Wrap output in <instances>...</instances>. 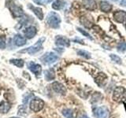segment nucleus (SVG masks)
Here are the masks:
<instances>
[{
	"label": "nucleus",
	"instance_id": "nucleus-5",
	"mask_svg": "<svg viewBox=\"0 0 126 118\" xmlns=\"http://www.w3.org/2000/svg\"><path fill=\"white\" fill-rule=\"evenodd\" d=\"M44 41H45V38L44 37L40 38L33 46H31L29 47H28V48L25 50V52H27L28 54H32V55L35 54V53H37L38 51H39L42 49L43 43Z\"/></svg>",
	"mask_w": 126,
	"mask_h": 118
},
{
	"label": "nucleus",
	"instance_id": "nucleus-9",
	"mask_svg": "<svg viewBox=\"0 0 126 118\" xmlns=\"http://www.w3.org/2000/svg\"><path fill=\"white\" fill-rule=\"evenodd\" d=\"M107 76L104 73H99L95 77V83L99 87H103L106 85V82H107Z\"/></svg>",
	"mask_w": 126,
	"mask_h": 118
},
{
	"label": "nucleus",
	"instance_id": "nucleus-19",
	"mask_svg": "<svg viewBox=\"0 0 126 118\" xmlns=\"http://www.w3.org/2000/svg\"><path fill=\"white\" fill-rule=\"evenodd\" d=\"M90 17H85V16H84V17H82L80 18V22L82 23V25H84L87 28H92V26L93 25V22H92V19L90 20Z\"/></svg>",
	"mask_w": 126,
	"mask_h": 118
},
{
	"label": "nucleus",
	"instance_id": "nucleus-14",
	"mask_svg": "<svg viewBox=\"0 0 126 118\" xmlns=\"http://www.w3.org/2000/svg\"><path fill=\"white\" fill-rule=\"evenodd\" d=\"M83 5L88 10H96L97 5L94 0H82Z\"/></svg>",
	"mask_w": 126,
	"mask_h": 118
},
{
	"label": "nucleus",
	"instance_id": "nucleus-21",
	"mask_svg": "<svg viewBox=\"0 0 126 118\" xmlns=\"http://www.w3.org/2000/svg\"><path fill=\"white\" fill-rule=\"evenodd\" d=\"M55 77V75H54V72L52 69H50V70H47L45 71V78L47 80H54Z\"/></svg>",
	"mask_w": 126,
	"mask_h": 118
},
{
	"label": "nucleus",
	"instance_id": "nucleus-28",
	"mask_svg": "<svg viewBox=\"0 0 126 118\" xmlns=\"http://www.w3.org/2000/svg\"><path fill=\"white\" fill-rule=\"evenodd\" d=\"M77 30L80 31V32L82 34V35H84V36H86V37H88V38H89V39H92V36L90 35V34L89 33H88L87 31H84L83 29H81L80 28H77Z\"/></svg>",
	"mask_w": 126,
	"mask_h": 118
},
{
	"label": "nucleus",
	"instance_id": "nucleus-29",
	"mask_svg": "<svg viewBox=\"0 0 126 118\" xmlns=\"http://www.w3.org/2000/svg\"><path fill=\"white\" fill-rule=\"evenodd\" d=\"M117 48H118V50H119V51H124V50H126V43H120V44L118 45Z\"/></svg>",
	"mask_w": 126,
	"mask_h": 118
},
{
	"label": "nucleus",
	"instance_id": "nucleus-6",
	"mask_svg": "<svg viewBox=\"0 0 126 118\" xmlns=\"http://www.w3.org/2000/svg\"><path fill=\"white\" fill-rule=\"evenodd\" d=\"M94 115L97 118H109V109L106 106H98L94 109Z\"/></svg>",
	"mask_w": 126,
	"mask_h": 118
},
{
	"label": "nucleus",
	"instance_id": "nucleus-22",
	"mask_svg": "<svg viewBox=\"0 0 126 118\" xmlns=\"http://www.w3.org/2000/svg\"><path fill=\"white\" fill-rule=\"evenodd\" d=\"M62 114L66 118H73V112L71 109H65L62 111Z\"/></svg>",
	"mask_w": 126,
	"mask_h": 118
},
{
	"label": "nucleus",
	"instance_id": "nucleus-13",
	"mask_svg": "<svg viewBox=\"0 0 126 118\" xmlns=\"http://www.w3.org/2000/svg\"><path fill=\"white\" fill-rule=\"evenodd\" d=\"M24 33L27 39H32L35 37V35L37 33V29L34 26H29L25 29L24 31Z\"/></svg>",
	"mask_w": 126,
	"mask_h": 118
},
{
	"label": "nucleus",
	"instance_id": "nucleus-1",
	"mask_svg": "<svg viewBox=\"0 0 126 118\" xmlns=\"http://www.w3.org/2000/svg\"><path fill=\"white\" fill-rule=\"evenodd\" d=\"M112 98L114 102H117V103L125 102L126 101V89L121 86L117 87L113 90Z\"/></svg>",
	"mask_w": 126,
	"mask_h": 118
},
{
	"label": "nucleus",
	"instance_id": "nucleus-4",
	"mask_svg": "<svg viewBox=\"0 0 126 118\" xmlns=\"http://www.w3.org/2000/svg\"><path fill=\"white\" fill-rule=\"evenodd\" d=\"M43 107H44V102L39 98H34L30 102V109L35 113L39 112Z\"/></svg>",
	"mask_w": 126,
	"mask_h": 118
},
{
	"label": "nucleus",
	"instance_id": "nucleus-20",
	"mask_svg": "<svg viewBox=\"0 0 126 118\" xmlns=\"http://www.w3.org/2000/svg\"><path fill=\"white\" fill-rule=\"evenodd\" d=\"M10 61L11 64L16 65L17 67H19V68H22L24 65H25V61L22 59H11Z\"/></svg>",
	"mask_w": 126,
	"mask_h": 118
},
{
	"label": "nucleus",
	"instance_id": "nucleus-32",
	"mask_svg": "<svg viewBox=\"0 0 126 118\" xmlns=\"http://www.w3.org/2000/svg\"><path fill=\"white\" fill-rule=\"evenodd\" d=\"M10 118H18V117H10Z\"/></svg>",
	"mask_w": 126,
	"mask_h": 118
},
{
	"label": "nucleus",
	"instance_id": "nucleus-16",
	"mask_svg": "<svg viewBox=\"0 0 126 118\" xmlns=\"http://www.w3.org/2000/svg\"><path fill=\"white\" fill-rule=\"evenodd\" d=\"M14 43L16 46H22L26 44V39L23 37L20 34H17L14 37Z\"/></svg>",
	"mask_w": 126,
	"mask_h": 118
},
{
	"label": "nucleus",
	"instance_id": "nucleus-11",
	"mask_svg": "<svg viewBox=\"0 0 126 118\" xmlns=\"http://www.w3.org/2000/svg\"><path fill=\"white\" fill-rule=\"evenodd\" d=\"M69 39H67L62 35H58L55 38V44L57 46H69Z\"/></svg>",
	"mask_w": 126,
	"mask_h": 118
},
{
	"label": "nucleus",
	"instance_id": "nucleus-26",
	"mask_svg": "<svg viewBox=\"0 0 126 118\" xmlns=\"http://www.w3.org/2000/svg\"><path fill=\"white\" fill-rule=\"evenodd\" d=\"M110 58L112 59V61L117 63V64H121V58L119 56H117V55L110 54Z\"/></svg>",
	"mask_w": 126,
	"mask_h": 118
},
{
	"label": "nucleus",
	"instance_id": "nucleus-24",
	"mask_svg": "<svg viewBox=\"0 0 126 118\" xmlns=\"http://www.w3.org/2000/svg\"><path fill=\"white\" fill-rule=\"evenodd\" d=\"M77 54L80 55V56L84 57L85 58H88V59L91 58V54L88 52L85 51V50H79V51H77Z\"/></svg>",
	"mask_w": 126,
	"mask_h": 118
},
{
	"label": "nucleus",
	"instance_id": "nucleus-23",
	"mask_svg": "<svg viewBox=\"0 0 126 118\" xmlns=\"http://www.w3.org/2000/svg\"><path fill=\"white\" fill-rule=\"evenodd\" d=\"M10 105L6 102H3L1 103V105H0V108H1L2 113H7L8 110L10 109Z\"/></svg>",
	"mask_w": 126,
	"mask_h": 118
},
{
	"label": "nucleus",
	"instance_id": "nucleus-27",
	"mask_svg": "<svg viewBox=\"0 0 126 118\" xmlns=\"http://www.w3.org/2000/svg\"><path fill=\"white\" fill-rule=\"evenodd\" d=\"M6 47V39L5 37H0V49H4Z\"/></svg>",
	"mask_w": 126,
	"mask_h": 118
},
{
	"label": "nucleus",
	"instance_id": "nucleus-31",
	"mask_svg": "<svg viewBox=\"0 0 126 118\" xmlns=\"http://www.w3.org/2000/svg\"><path fill=\"white\" fill-rule=\"evenodd\" d=\"M79 118H88L87 116H85V115H82V116H80V117H79Z\"/></svg>",
	"mask_w": 126,
	"mask_h": 118
},
{
	"label": "nucleus",
	"instance_id": "nucleus-25",
	"mask_svg": "<svg viewBox=\"0 0 126 118\" xmlns=\"http://www.w3.org/2000/svg\"><path fill=\"white\" fill-rule=\"evenodd\" d=\"M33 2L35 3L38 4V5L45 6V5H47V4H48V3L52 2V0H33Z\"/></svg>",
	"mask_w": 126,
	"mask_h": 118
},
{
	"label": "nucleus",
	"instance_id": "nucleus-10",
	"mask_svg": "<svg viewBox=\"0 0 126 118\" xmlns=\"http://www.w3.org/2000/svg\"><path fill=\"white\" fill-rule=\"evenodd\" d=\"M28 68H29L31 72L33 73L35 76H38V75H39L41 73L42 67L40 65H39V64H35V63L31 61L28 64Z\"/></svg>",
	"mask_w": 126,
	"mask_h": 118
},
{
	"label": "nucleus",
	"instance_id": "nucleus-12",
	"mask_svg": "<svg viewBox=\"0 0 126 118\" xmlns=\"http://www.w3.org/2000/svg\"><path fill=\"white\" fill-rule=\"evenodd\" d=\"M115 21L118 23H123L126 20V12L124 10H117L113 14Z\"/></svg>",
	"mask_w": 126,
	"mask_h": 118
},
{
	"label": "nucleus",
	"instance_id": "nucleus-30",
	"mask_svg": "<svg viewBox=\"0 0 126 118\" xmlns=\"http://www.w3.org/2000/svg\"><path fill=\"white\" fill-rule=\"evenodd\" d=\"M120 4L123 6H126V0H121Z\"/></svg>",
	"mask_w": 126,
	"mask_h": 118
},
{
	"label": "nucleus",
	"instance_id": "nucleus-15",
	"mask_svg": "<svg viewBox=\"0 0 126 118\" xmlns=\"http://www.w3.org/2000/svg\"><path fill=\"white\" fill-rule=\"evenodd\" d=\"M29 9L33 12L35 14V15L36 16V17L39 19V20H43V10L41 8L39 7H35L32 5H31V4H29Z\"/></svg>",
	"mask_w": 126,
	"mask_h": 118
},
{
	"label": "nucleus",
	"instance_id": "nucleus-33",
	"mask_svg": "<svg viewBox=\"0 0 126 118\" xmlns=\"http://www.w3.org/2000/svg\"><path fill=\"white\" fill-rule=\"evenodd\" d=\"M112 1H117V0H112Z\"/></svg>",
	"mask_w": 126,
	"mask_h": 118
},
{
	"label": "nucleus",
	"instance_id": "nucleus-8",
	"mask_svg": "<svg viewBox=\"0 0 126 118\" xmlns=\"http://www.w3.org/2000/svg\"><path fill=\"white\" fill-rule=\"evenodd\" d=\"M51 87H52V89L58 94H62V95H65L66 94V88H65L64 85L61 84V83L54 82L52 85H51Z\"/></svg>",
	"mask_w": 126,
	"mask_h": 118
},
{
	"label": "nucleus",
	"instance_id": "nucleus-3",
	"mask_svg": "<svg viewBox=\"0 0 126 118\" xmlns=\"http://www.w3.org/2000/svg\"><path fill=\"white\" fill-rule=\"evenodd\" d=\"M6 6L8 9L10 10L11 14L13 15L14 18L21 17L24 15V11L21 6H17V4H15L14 1H9L6 3Z\"/></svg>",
	"mask_w": 126,
	"mask_h": 118
},
{
	"label": "nucleus",
	"instance_id": "nucleus-18",
	"mask_svg": "<svg viewBox=\"0 0 126 118\" xmlns=\"http://www.w3.org/2000/svg\"><path fill=\"white\" fill-rule=\"evenodd\" d=\"M64 6H65L64 0H55L52 4V8L54 10H62Z\"/></svg>",
	"mask_w": 126,
	"mask_h": 118
},
{
	"label": "nucleus",
	"instance_id": "nucleus-7",
	"mask_svg": "<svg viewBox=\"0 0 126 118\" xmlns=\"http://www.w3.org/2000/svg\"><path fill=\"white\" fill-rule=\"evenodd\" d=\"M40 59L45 65H50L54 63L55 61H57L58 59V56L53 52H47Z\"/></svg>",
	"mask_w": 126,
	"mask_h": 118
},
{
	"label": "nucleus",
	"instance_id": "nucleus-2",
	"mask_svg": "<svg viewBox=\"0 0 126 118\" xmlns=\"http://www.w3.org/2000/svg\"><path fill=\"white\" fill-rule=\"evenodd\" d=\"M47 23L50 28L52 29H58L60 27L61 17L57 13L55 12H50L47 16Z\"/></svg>",
	"mask_w": 126,
	"mask_h": 118
},
{
	"label": "nucleus",
	"instance_id": "nucleus-17",
	"mask_svg": "<svg viewBox=\"0 0 126 118\" xmlns=\"http://www.w3.org/2000/svg\"><path fill=\"white\" fill-rule=\"evenodd\" d=\"M100 9L105 13H108L112 10V5L106 1H102L100 2Z\"/></svg>",
	"mask_w": 126,
	"mask_h": 118
}]
</instances>
